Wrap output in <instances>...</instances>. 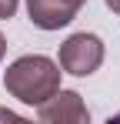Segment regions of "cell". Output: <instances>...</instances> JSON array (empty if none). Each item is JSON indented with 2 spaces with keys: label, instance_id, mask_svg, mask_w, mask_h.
I'll use <instances>...</instances> for the list:
<instances>
[{
  "label": "cell",
  "instance_id": "6",
  "mask_svg": "<svg viewBox=\"0 0 120 124\" xmlns=\"http://www.w3.org/2000/svg\"><path fill=\"white\" fill-rule=\"evenodd\" d=\"M0 121H17V124H23V117H20L17 111H10V107H0Z\"/></svg>",
  "mask_w": 120,
  "mask_h": 124
},
{
  "label": "cell",
  "instance_id": "3",
  "mask_svg": "<svg viewBox=\"0 0 120 124\" xmlns=\"http://www.w3.org/2000/svg\"><path fill=\"white\" fill-rule=\"evenodd\" d=\"M37 117L47 124H83L90 117L87 104L77 91H63L60 87L53 97H47L43 104H37Z\"/></svg>",
  "mask_w": 120,
  "mask_h": 124
},
{
  "label": "cell",
  "instance_id": "7",
  "mask_svg": "<svg viewBox=\"0 0 120 124\" xmlns=\"http://www.w3.org/2000/svg\"><path fill=\"white\" fill-rule=\"evenodd\" d=\"M103 3H107V7H110L113 14H120V0H103Z\"/></svg>",
  "mask_w": 120,
  "mask_h": 124
},
{
  "label": "cell",
  "instance_id": "2",
  "mask_svg": "<svg viewBox=\"0 0 120 124\" xmlns=\"http://www.w3.org/2000/svg\"><path fill=\"white\" fill-rule=\"evenodd\" d=\"M57 64L63 67V74L90 77L100 64H103V40H100L97 34H87V30L70 34L67 40L60 44V61Z\"/></svg>",
  "mask_w": 120,
  "mask_h": 124
},
{
  "label": "cell",
  "instance_id": "1",
  "mask_svg": "<svg viewBox=\"0 0 120 124\" xmlns=\"http://www.w3.org/2000/svg\"><path fill=\"white\" fill-rule=\"evenodd\" d=\"M60 74H63V67L57 61H50L43 54H23L7 67L3 87L20 104L37 107V104H43L47 97H53L60 91Z\"/></svg>",
  "mask_w": 120,
  "mask_h": 124
},
{
  "label": "cell",
  "instance_id": "4",
  "mask_svg": "<svg viewBox=\"0 0 120 124\" xmlns=\"http://www.w3.org/2000/svg\"><path fill=\"white\" fill-rule=\"evenodd\" d=\"M80 7H73L70 0H27V17L40 30H60L77 17Z\"/></svg>",
  "mask_w": 120,
  "mask_h": 124
},
{
  "label": "cell",
  "instance_id": "8",
  "mask_svg": "<svg viewBox=\"0 0 120 124\" xmlns=\"http://www.w3.org/2000/svg\"><path fill=\"white\" fill-rule=\"evenodd\" d=\"M3 54H7V37L0 34V61H3Z\"/></svg>",
  "mask_w": 120,
  "mask_h": 124
},
{
  "label": "cell",
  "instance_id": "5",
  "mask_svg": "<svg viewBox=\"0 0 120 124\" xmlns=\"http://www.w3.org/2000/svg\"><path fill=\"white\" fill-rule=\"evenodd\" d=\"M20 0H0V20H10L13 14H17Z\"/></svg>",
  "mask_w": 120,
  "mask_h": 124
}]
</instances>
